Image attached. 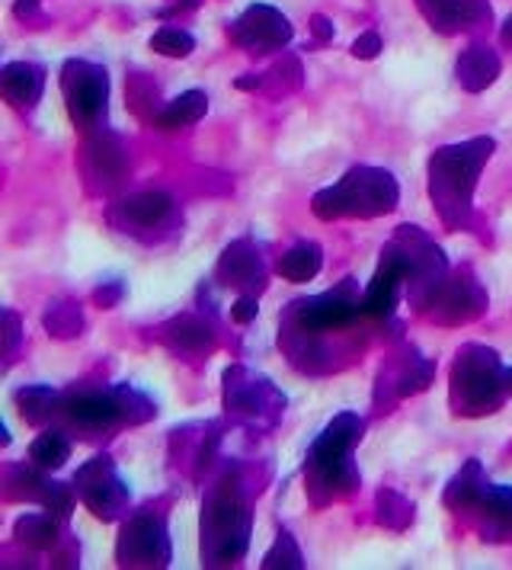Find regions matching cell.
<instances>
[{
  "label": "cell",
  "mask_w": 512,
  "mask_h": 570,
  "mask_svg": "<svg viewBox=\"0 0 512 570\" xmlns=\"http://www.w3.org/2000/svg\"><path fill=\"white\" fill-rule=\"evenodd\" d=\"M493 155V141L490 138H474L459 148H442L430 164V189L442 218L449 225H459L464 212L471 206V189L477 183V170L486 157Z\"/></svg>",
  "instance_id": "6da1fadb"
},
{
  "label": "cell",
  "mask_w": 512,
  "mask_h": 570,
  "mask_svg": "<svg viewBox=\"0 0 512 570\" xmlns=\"http://www.w3.org/2000/svg\"><path fill=\"white\" fill-rule=\"evenodd\" d=\"M397 206V183L384 170H368L358 167L346 174V180L336 183L333 189L321 193L314 199V212L321 218L333 215H382Z\"/></svg>",
  "instance_id": "7a4b0ae2"
},
{
  "label": "cell",
  "mask_w": 512,
  "mask_h": 570,
  "mask_svg": "<svg viewBox=\"0 0 512 570\" xmlns=\"http://www.w3.org/2000/svg\"><path fill=\"white\" fill-rule=\"evenodd\" d=\"M358 436H362V420L343 414L336 416L331 426L324 430V436L314 442L311 468L324 484H331V488L333 484H346V478L353 474L349 471V452H353V442Z\"/></svg>",
  "instance_id": "3957f363"
},
{
  "label": "cell",
  "mask_w": 512,
  "mask_h": 570,
  "mask_svg": "<svg viewBox=\"0 0 512 570\" xmlns=\"http://www.w3.org/2000/svg\"><path fill=\"white\" fill-rule=\"evenodd\" d=\"M106 71L87 61H68L65 68V94L75 122H97L106 112Z\"/></svg>",
  "instance_id": "277c9868"
},
{
  "label": "cell",
  "mask_w": 512,
  "mask_h": 570,
  "mask_svg": "<svg viewBox=\"0 0 512 570\" xmlns=\"http://www.w3.org/2000/svg\"><path fill=\"white\" fill-rule=\"evenodd\" d=\"M230 36L247 49H279L292 39V27L279 10L256 3L230 27Z\"/></svg>",
  "instance_id": "5b68a950"
},
{
  "label": "cell",
  "mask_w": 512,
  "mask_h": 570,
  "mask_svg": "<svg viewBox=\"0 0 512 570\" xmlns=\"http://www.w3.org/2000/svg\"><path fill=\"white\" fill-rule=\"evenodd\" d=\"M455 389H461L464 401L471 404V411H493L496 404V389H500V372H496V360L490 350H481V360H459V372H455Z\"/></svg>",
  "instance_id": "8992f818"
},
{
  "label": "cell",
  "mask_w": 512,
  "mask_h": 570,
  "mask_svg": "<svg viewBox=\"0 0 512 570\" xmlns=\"http://www.w3.org/2000/svg\"><path fill=\"white\" fill-rule=\"evenodd\" d=\"M410 269V259L404 254H394V250H387V257H384L382 269H378V276H375V283L368 285V292H365V298H362V312L368 314H391L394 308V298H397V285L401 279L407 276Z\"/></svg>",
  "instance_id": "52a82bcc"
},
{
  "label": "cell",
  "mask_w": 512,
  "mask_h": 570,
  "mask_svg": "<svg viewBox=\"0 0 512 570\" xmlns=\"http://www.w3.org/2000/svg\"><path fill=\"white\" fill-rule=\"evenodd\" d=\"M298 305H302V324L311 331H327V327L349 324L358 312V302L343 298L339 292H331L324 298H311V302H298Z\"/></svg>",
  "instance_id": "ba28073f"
},
{
  "label": "cell",
  "mask_w": 512,
  "mask_h": 570,
  "mask_svg": "<svg viewBox=\"0 0 512 570\" xmlns=\"http://www.w3.org/2000/svg\"><path fill=\"white\" fill-rule=\"evenodd\" d=\"M423 13L433 20V27L455 32V29L474 23L481 13H490V7L477 3V0H420Z\"/></svg>",
  "instance_id": "9c48e42d"
},
{
  "label": "cell",
  "mask_w": 512,
  "mask_h": 570,
  "mask_svg": "<svg viewBox=\"0 0 512 570\" xmlns=\"http://www.w3.org/2000/svg\"><path fill=\"white\" fill-rule=\"evenodd\" d=\"M42 83H46V71L39 65L13 61L3 68V94L10 97V104L32 106L42 94Z\"/></svg>",
  "instance_id": "30bf717a"
},
{
  "label": "cell",
  "mask_w": 512,
  "mask_h": 570,
  "mask_svg": "<svg viewBox=\"0 0 512 570\" xmlns=\"http://www.w3.org/2000/svg\"><path fill=\"white\" fill-rule=\"evenodd\" d=\"M71 416H75L80 426H90V430H100V426H112L122 407L109 397V394H80L71 404Z\"/></svg>",
  "instance_id": "8fae6325"
},
{
  "label": "cell",
  "mask_w": 512,
  "mask_h": 570,
  "mask_svg": "<svg viewBox=\"0 0 512 570\" xmlns=\"http://www.w3.org/2000/svg\"><path fill=\"white\" fill-rule=\"evenodd\" d=\"M500 75V58L493 52H486L481 46H474L471 52L461 55L459 61V80L467 90H481L486 83H493V78Z\"/></svg>",
  "instance_id": "7c38bea8"
},
{
  "label": "cell",
  "mask_w": 512,
  "mask_h": 570,
  "mask_svg": "<svg viewBox=\"0 0 512 570\" xmlns=\"http://www.w3.org/2000/svg\"><path fill=\"white\" fill-rule=\"evenodd\" d=\"M317 269H321V247L317 244H298L279 263V273L288 283H307L311 276H317Z\"/></svg>",
  "instance_id": "4fadbf2b"
},
{
  "label": "cell",
  "mask_w": 512,
  "mask_h": 570,
  "mask_svg": "<svg viewBox=\"0 0 512 570\" xmlns=\"http://www.w3.org/2000/svg\"><path fill=\"white\" fill-rule=\"evenodd\" d=\"M205 109H208V97H205L203 90H189V94L177 97L174 104L160 112V126H167V129L193 126V122H199V119H203Z\"/></svg>",
  "instance_id": "5bb4252c"
},
{
  "label": "cell",
  "mask_w": 512,
  "mask_h": 570,
  "mask_svg": "<svg viewBox=\"0 0 512 570\" xmlns=\"http://www.w3.org/2000/svg\"><path fill=\"white\" fill-rule=\"evenodd\" d=\"M244 244L230 247L225 259H221V273L230 276L228 283L234 285H247V283H259L263 279V266H259V257L256 254H240Z\"/></svg>",
  "instance_id": "9a60e30c"
},
{
  "label": "cell",
  "mask_w": 512,
  "mask_h": 570,
  "mask_svg": "<svg viewBox=\"0 0 512 570\" xmlns=\"http://www.w3.org/2000/svg\"><path fill=\"white\" fill-rule=\"evenodd\" d=\"M170 212V199L164 193H145V196H135L126 203V215L141 222V225H154L160 222L164 215Z\"/></svg>",
  "instance_id": "2e32d148"
},
{
  "label": "cell",
  "mask_w": 512,
  "mask_h": 570,
  "mask_svg": "<svg viewBox=\"0 0 512 570\" xmlns=\"http://www.w3.org/2000/svg\"><path fill=\"white\" fill-rule=\"evenodd\" d=\"M71 455V445L61 433H42L39 440L32 442V459L42 468H61Z\"/></svg>",
  "instance_id": "e0dca14e"
},
{
  "label": "cell",
  "mask_w": 512,
  "mask_h": 570,
  "mask_svg": "<svg viewBox=\"0 0 512 570\" xmlns=\"http://www.w3.org/2000/svg\"><path fill=\"white\" fill-rule=\"evenodd\" d=\"M151 49L160 55H170V58H186V55L196 49V39L183 29H160L157 36L151 39Z\"/></svg>",
  "instance_id": "ac0fdd59"
},
{
  "label": "cell",
  "mask_w": 512,
  "mask_h": 570,
  "mask_svg": "<svg viewBox=\"0 0 512 570\" xmlns=\"http://www.w3.org/2000/svg\"><path fill=\"white\" fill-rule=\"evenodd\" d=\"M20 532H26L23 539L32 544H51L55 542V519L51 517H26L20 522Z\"/></svg>",
  "instance_id": "d6986e66"
},
{
  "label": "cell",
  "mask_w": 512,
  "mask_h": 570,
  "mask_svg": "<svg viewBox=\"0 0 512 570\" xmlns=\"http://www.w3.org/2000/svg\"><path fill=\"white\" fill-rule=\"evenodd\" d=\"M382 49V39H378V32H365L362 39H356V46H353V55L356 58H375Z\"/></svg>",
  "instance_id": "ffe728a7"
},
{
  "label": "cell",
  "mask_w": 512,
  "mask_h": 570,
  "mask_svg": "<svg viewBox=\"0 0 512 570\" xmlns=\"http://www.w3.org/2000/svg\"><path fill=\"white\" fill-rule=\"evenodd\" d=\"M230 317L240 321V324H247L250 317H256V298H240V302L230 308Z\"/></svg>",
  "instance_id": "44dd1931"
},
{
  "label": "cell",
  "mask_w": 512,
  "mask_h": 570,
  "mask_svg": "<svg viewBox=\"0 0 512 570\" xmlns=\"http://www.w3.org/2000/svg\"><path fill=\"white\" fill-rule=\"evenodd\" d=\"M314 32H317L321 39H331L333 36V29L327 27V20H324V17H317V20H314Z\"/></svg>",
  "instance_id": "7402d4cb"
},
{
  "label": "cell",
  "mask_w": 512,
  "mask_h": 570,
  "mask_svg": "<svg viewBox=\"0 0 512 570\" xmlns=\"http://www.w3.org/2000/svg\"><path fill=\"white\" fill-rule=\"evenodd\" d=\"M503 42H506V46H512V17L506 20V27H503Z\"/></svg>",
  "instance_id": "603a6c76"
}]
</instances>
